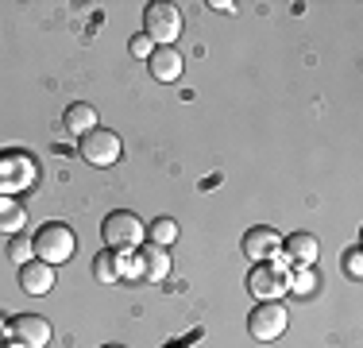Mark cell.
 I'll use <instances>...</instances> for the list:
<instances>
[{"label":"cell","instance_id":"obj_1","mask_svg":"<svg viewBox=\"0 0 363 348\" xmlns=\"http://www.w3.org/2000/svg\"><path fill=\"white\" fill-rule=\"evenodd\" d=\"M247 290L259 302H282V294H290V267L279 259H259L247 271Z\"/></svg>","mask_w":363,"mask_h":348},{"label":"cell","instance_id":"obj_2","mask_svg":"<svg viewBox=\"0 0 363 348\" xmlns=\"http://www.w3.org/2000/svg\"><path fill=\"white\" fill-rule=\"evenodd\" d=\"M35 259H43V263H50V267H58V263H66V259L77 251V236H74V229L70 224H62V221H47V224H39V232H35Z\"/></svg>","mask_w":363,"mask_h":348},{"label":"cell","instance_id":"obj_3","mask_svg":"<svg viewBox=\"0 0 363 348\" xmlns=\"http://www.w3.org/2000/svg\"><path fill=\"white\" fill-rule=\"evenodd\" d=\"M143 236H147V224L132 213V209H116V213H108L105 224H101V240H105L108 251L140 248Z\"/></svg>","mask_w":363,"mask_h":348},{"label":"cell","instance_id":"obj_4","mask_svg":"<svg viewBox=\"0 0 363 348\" xmlns=\"http://www.w3.org/2000/svg\"><path fill=\"white\" fill-rule=\"evenodd\" d=\"M143 35L155 47H174L182 35V8L178 4H147L143 8Z\"/></svg>","mask_w":363,"mask_h":348},{"label":"cell","instance_id":"obj_5","mask_svg":"<svg viewBox=\"0 0 363 348\" xmlns=\"http://www.w3.org/2000/svg\"><path fill=\"white\" fill-rule=\"evenodd\" d=\"M77 151H82V159L89 163V167H112V163H120V155H124V143H120V136L112 132V128H93L89 136L77 139Z\"/></svg>","mask_w":363,"mask_h":348},{"label":"cell","instance_id":"obj_6","mask_svg":"<svg viewBox=\"0 0 363 348\" xmlns=\"http://www.w3.org/2000/svg\"><path fill=\"white\" fill-rule=\"evenodd\" d=\"M35 178H39V167H35L31 155H23V151L0 155V194L28 190V186H35Z\"/></svg>","mask_w":363,"mask_h":348},{"label":"cell","instance_id":"obj_7","mask_svg":"<svg viewBox=\"0 0 363 348\" xmlns=\"http://www.w3.org/2000/svg\"><path fill=\"white\" fill-rule=\"evenodd\" d=\"M50 337H55V329H50V321L39 317V313H16V317L8 321V341L16 348H47Z\"/></svg>","mask_w":363,"mask_h":348},{"label":"cell","instance_id":"obj_8","mask_svg":"<svg viewBox=\"0 0 363 348\" xmlns=\"http://www.w3.org/2000/svg\"><path fill=\"white\" fill-rule=\"evenodd\" d=\"M286 321H290V313L282 310V302H259V306L247 313V333L263 344L279 341V337L286 333Z\"/></svg>","mask_w":363,"mask_h":348},{"label":"cell","instance_id":"obj_9","mask_svg":"<svg viewBox=\"0 0 363 348\" xmlns=\"http://www.w3.org/2000/svg\"><path fill=\"white\" fill-rule=\"evenodd\" d=\"M240 248H244V256L252 259V263H259V259H279L282 256V236L271 224H255V229L244 232Z\"/></svg>","mask_w":363,"mask_h":348},{"label":"cell","instance_id":"obj_10","mask_svg":"<svg viewBox=\"0 0 363 348\" xmlns=\"http://www.w3.org/2000/svg\"><path fill=\"white\" fill-rule=\"evenodd\" d=\"M140 283H162L170 275V251L162 244H140Z\"/></svg>","mask_w":363,"mask_h":348},{"label":"cell","instance_id":"obj_11","mask_svg":"<svg viewBox=\"0 0 363 348\" xmlns=\"http://www.w3.org/2000/svg\"><path fill=\"white\" fill-rule=\"evenodd\" d=\"M317 256H321V244L309 232H294V236L282 240V263H294V267H313Z\"/></svg>","mask_w":363,"mask_h":348},{"label":"cell","instance_id":"obj_12","mask_svg":"<svg viewBox=\"0 0 363 348\" xmlns=\"http://www.w3.org/2000/svg\"><path fill=\"white\" fill-rule=\"evenodd\" d=\"M182 66H186V62H182V50L178 47H155L151 58H147V70H151L155 82H178Z\"/></svg>","mask_w":363,"mask_h":348},{"label":"cell","instance_id":"obj_13","mask_svg":"<svg viewBox=\"0 0 363 348\" xmlns=\"http://www.w3.org/2000/svg\"><path fill=\"white\" fill-rule=\"evenodd\" d=\"M55 286V267L43 263V259H31V263L20 267V290L28 294H47Z\"/></svg>","mask_w":363,"mask_h":348},{"label":"cell","instance_id":"obj_14","mask_svg":"<svg viewBox=\"0 0 363 348\" xmlns=\"http://www.w3.org/2000/svg\"><path fill=\"white\" fill-rule=\"evenodd\" d=\"M62 124H66V132L70 136H89L93 128H97V112H93V104H85V101H74L70 109H66V116H62Z\"/></svg>","mask_w":363,"mask_h":348},{"label":"cell","instance_id":"obj_15","mask_svg":"<svg viewBox=\"0 0 363 348\" xmlns=\"http://www.w3.org/2000/svg\"><path fill=\"white\" fill-rule=\"evenodd\" d=\"M23 224H28V209H23V202L12 197V194H0V232L16 236V232H23Z\"/></svg>","mask_w":363,"mask_h":348},{"label":"cell","instance_id":"obj_16","mask_svg":"<svg viewBox=\"0 0 363 348\" xmlns=\"http://www.w3.org/2000/svg\"><path fill=\"white\" fill-rule=\"evenodd\" d=\"M147 240L170 248V244L178 240V221H174V217H155V221L147 224Z\"/></svg>","mask_w":363,"mask_h":348},{"label":"cell","instance_id":"obj_17","mask_svg":"<svg viewBox=\"0 0 363 348\" xmlns=\"http://www.w3.org/2000/svg\"><path fill=\"white\" fill-rule=\"evenodd\" d=\"M317 286H321V275H317L313 267H294V271H290V294H298V298H309Z\"/></svg>","mask_w":363,"mask_h":348},{"label":"cell","instance_id":"obj_18","mask_svg":"<svg viewBox=\"0 0 363 348\" xmlns=\"http://www.w3.org/2000/svg\"><path fill=\"white\" fill-rule=\"evenodd\" d=\"M8 256H12V263H31L35 259V244H31V232H16V236H8Z\"/></svg>","mask_w":363,"mask_h":348},{"label":"cell","instance_id":"obj_19","mask_svg":"<svg viewBox=\"0 0 363 348\" xmlns=\"http://www.w3.org/2000/svg\"><path fill=\"white\" fill-rule=\"evenodd\" d=\"M116 259V275L128 278V283H140V251L135 248H124V251H112Z\"/></svg>","mask_w":363,"mask_h":348},{"label":"cell","instance_id":"obj_20","mask_svg":"<svg viewBox=\"0 0 363 348\" xmlns=\"http://www.w3.org/2000/svg\"><path fill=\"white\" fill-rule=\"evenodd\" d=\"M93 278H97V283H120V275H116V259H112V251L105 248V251H97V256H93Z\"/></svg>","mask_w":363,"mask_h":348},{"label":"cell","instance_id":"obj_21","mask_svg":"<svg viewBox=\"0 0 363 348\" xmlns=\"http://www.w3.org/2000/svg\"><path fill=\"white\" fill-rule=\"evenodd\" d=\"M344 275L356 278V283L363 278V251H359V248H348V251H344Z\"/></svg>","mask_w":363,"mask_h":348},{"label":"cell","instance_id":"obj_22","mask_svg":"<svg viewBox=\"0 0 363 348\" xmlns=\"http://www.w3.org/2000/svg\"><path fill=\"white\" fill-rule=\"evenodd\" d=\"M151 50H155V43L147 39L143 31H140V35H132V55H135V58H143V62H147V58H151Z\"/></svg>","mask_w":363,"mask_h":348},{"label":"cell","instance_id":"obj_23","mask_svg":"<svg viewBox=\"0 0 363 348\" xmlns=\"http://www.w3.org/2000/svg\"><path fill=\"white\" fill-rule=\"evenodd\" d=\"M213 8H217V12H236V4H232V0H217Z\"/></svg>","mask_w":363,"mask_h":348},{"label":"cell","instance_id":"obj_24","mask_svg":"<svg viewBox=\"0 0 363 348\" xmlns=\"http://www.w3.org/2000/svg\"><path fill=\"white\" fill-rule=\"evenodd\" d=\"M4 344H8V325L0 321V348H4Z\"/></svg>","mask_w":363,"mask_h":348},{"label":"cell","instance_id":"obj_25","mask_svg":"<svg viewBox=\"0 0 363 348\" xmlns=\"http://www.w3.org/2000/svg\"><path fill=\"white\" fill-rule=\"evenodd\" d=\"M105 348H124V344H105Z\"/></svg>","mask_w":363,"mask_h":348},{"label":"cell","instance_id":"obj_26","mask_svg":"<svg viewBox=\"0 0 363 348\" xmlns=\"http://www.w3.org/2000/svg\"><path fill=\"white\" fill-rule=\"evenodd\" d=\"M12 348H16V344H12Z\"/></svg>","mask_w":363,"mask_h":348}]
</instances>
